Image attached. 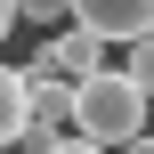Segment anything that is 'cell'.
I'll list each match as a JSON object with an SVG mask.
<instances>
[{"instance_id": "52a82bcc", "label": "cell", "mask_w": 154, "mask_h": 154, "mask_svg": "<svg viewBox=\"0 0 154 154\" xmlns=\"http://www.w3.org/2000/svg\"><path fill=\"white\" fill-rule=\"evenodd\" d=\"M16 24H49L57 32L65 24V0H16Z\"/></svg>"}, {"instance_id": "7a4b0ae2", "label": "cell", "mask_w": 154, "mask_h": 154, "mask_svg": "<svg viewBox=\"0 0 154 154\" xmlns=\"http://www.w3.org/2000/svg\"><path fill=\"white\" fill-rule=\"evenodd\" d=\"M65 24L97 32L106 49H130V41L154 32V0H65Z\"/></svg>"}, {"instance_id": "3957f363", "label": "cell", "mask_w": 154, "mask_h": 154, "mask_svg": "<svg viewBox=\"0 0 154 154\" xmlns=\"http://www.w3.org/2000/svg\"><path fill=\"white\" fill-rule=\"evenodd\" d=\"M24 73H57V81H89V73H106V41H97V32H81V24H57V32L41 41V57H32Z\"/></svg>"}, {"instance_id": "8992f818", "label": "cell", "mask_w": 154, "mask_h": 154, "mask_svg": "<svg viewBox=\"0 0 154 154\" xmlns=\"http://www.w3.org/2000/svg\"><path fill=\"white\" fill-rule=\"evenodd\" d=\"M122 81H130V89H138V97L154 106V32H146V41H130V49H122Z\"/></svg>"}, {"instance_id": "9c48e42d", "label": "cell", "mask_w": 154, "mask_h": 154, "mask_svg": "<svg viewBox=\"0 0 154 154\" xmlns=\"http://www.w3.org/2000/svg\"><path fill=\"white\" fill-rule=\"evenodd\" d=\"M114 154H154V130H138V138H130V146H114Z\"/></svg>"}, {"instance_id": "6da1fadb", "label": "cell", "mask_w": 154, "mask_h": 154, "mask_svg": "<svg viewBox=\"0 0 154 154\" xmlns=\"http://www.w3.org/2000/svg\"><path fill=\"white\" fill-rule=\"evenodd\" d=\"M146 130V97L122 81V65H106V73H89V81H73V138H89V146H130Z\"/></svg>"}, {"instance_id": "277c9868", "label": "cell", "mask_w": 154, "mask_h": 154, "mask_svg": "<svg viewBox=\"0 0 154 154\" xmlns=\"http://www.w3.org/2000/svg\"><path fill=\"white\" fill-rule=\"evenodd\" d=\"M24 114L73 130V81H57V73H24Z\"/></svg>"}, {"instance_id": "ba28073f", "label": "cell", "mask_w": 154, "mask_h": 154, "mask_svg": "<svg viewBox=\"0 0 154 154\" xmlns=\"http://www.w3.org/2000/svg\"><path fill=\"white\" fill-rule=\"evenodd\" d=\"M57 154H106V146H89V138H57Z\"/></svg>"}, {"instance_id": "5b68a950", "label": "cell", "mask_w": 154, "mask_h": 154, "mask_svg": "<svg viewBox=\"0 0 154 154\" xmlns=\"http://www.w3.org/2000/svg\"><path fill=\"white\" fill-rule=\"evenodd\" d=\"M16 130H24V73L0 65V146H16Z\"/></svg>"}, {"instance_id": "8fae6325", "label": "cell", "mask_w": 154, "mask_h": 154, "mask_svg": "<svg viewBox=\"0 0 154 154\" xmlns=\"http://www.w3.org/2000/svg\"><path fill=\"white\" fill-rule=\"evenodd\" d=\"M0 154H16V146H0Z\"/></svg>"}, {"instance_id": "30bf717a", "label": "cell", "mask_w": 154, "mask_h": 154, "mask_svg": "<svg viewBox=\"0 0 154 154\" xmlns=\"http://www.w3.org/2000/svg\"><path fill=\"white\" fill-rule=\"evenodd\" d=\"M8 24H16V0H0V41H8Z\"/></svg>"}]
</instances>
